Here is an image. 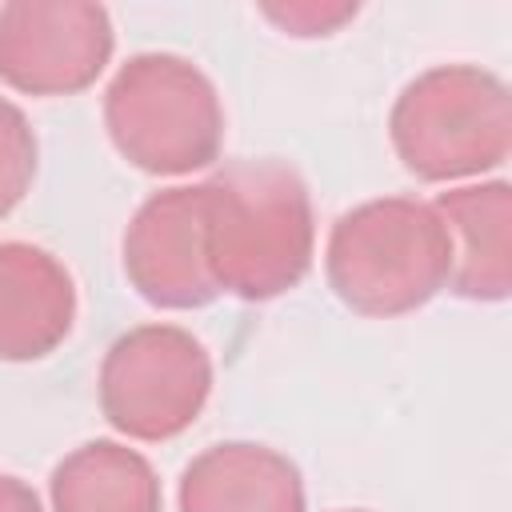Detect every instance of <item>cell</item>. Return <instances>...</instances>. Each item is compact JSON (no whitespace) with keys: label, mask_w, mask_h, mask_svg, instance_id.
Returning a JSON list of instances; mask_svg holds the SVG:
<instances>
[{"label":"cell","mask_w":512,"mask_h":512,"mask_svg":"<svg viewBox=\"0 0 512 512\" xmlns=\"http://www.w3.org/2000/svg\"><path fill=\"white\" fill-rule=\"evenodd\" d=\"M204 188L208 260L220 288L260 300L292 288L312 260V204L280 160H236Z\"/></svg>","instance_id":"cell-1"},{"label":"cell","mask_w":512,"mask_h":512,"mask_svg":"<svg viewBox=\"0 0 512 512\" xmlns=\"http://www.w3.org/2000/svg\"><path fill=\"white\" fill-rule=\"evenodd\" d=\"M452 272V244L432 204L408 196L344 212L328 236V280L356 312L396 316L424 304Z\"/></svg>","instance_id":"cell-2"},{"label":"cell","mask_w":512,"mask_h":512,"mask_svg":"<svg viewBox=\"0 0 512 512\" xmlns=\"http://www.w3.org/2000/svg\"><path fill=\"white\" fill-rule=\"evenodd\" d=\"M512 140L508 88L472 64L420 72L392 108V144L424 180H460L504 160Z\"/></svg>","instance_id":"cell-3"},{"label":"cell","mask_w":512,"mask_h":512,"mask_svg":"<svg viewBox=\"0 0 512 512\" xmlns=\"http://www.w3.org/2000/svg\"><path fill=\"white\" fill-rule=\"evenodd\" d=\"M116 148L148 172H192L220 148V100L212 80L184 56H132L104 100Z\"/></svg>","instance_id":"cell-4"},{"label":"cell","mask_w":512,"mask_h":512,"mask_svg":"<svg viewBox=\"0 0 512 512\" xmlns=\"http://www.w3.org/2000/svg\"><path fill=\"white\" fill-rule=\"evenodd\" d=\"M212 384L208 352L172 324H144L120 336L100 368L108 420L140 440H160L192 424Z\"/></svg>","instance_id":"cell-5"},{"label":"cell","mask_w":512,"mask_h":512,"mask_svg":"<svg viewBox=\"0 0 512 512\" xmlns=\"http://www.w3.org/2000/svg\"><path fill=\"white\" fill-rule=\"evenodd\" d=\"M112 28L88 0H12L0 8V76L24 92H72L96 80Z\"/></svg>","instance_id":"cell-6"},{"label":"cell","mask_w":512,"mask_h":512,"mask_svg":"<svg viewBox=\"0 0 512 512\" xmlns=\"http://www.w3.org/2000/svg\"><path fill=\"white\" fill-rule=\"evenodd\" d=\"M124 268L132 284L164 308H192L220 292L208 260L204 188L156 192L124 232Z\"/></svg>","instance_id":"cell-7"},{"label":"cell","mask_w":512,"mask_h":512,"mask_svg":"<svg viewBox=\"0 0 512 512\" xmlns=\"http://www.w3.org/2000/svg\"><path fill=\"white\" fill-rule=\"evenodd\" d=\"M76 292L56 256L36 244H0V360L56 348L72 324Z\"/></svg>","instance_id":"cell-8"},{"label":"cell","mask_w":512,"mask_h":512,"mask_svg":"<svg viewBox=\"0 0 512 512\" xmlns=\"http://www.w3.org/2000/svg\"><path fill=\"white\" fill-rule=\"evenodd\" d=\"M452 244L448 280L464 296L500 300L512 288V192L500 180L460 184L432 204Z\"/></svg>","instance_id":"cell-9"},{"label":"cell","mask_w":512,"mask_h":512,"mask_svg":"<svg viewBox=\"0 0 512 512\" xmlns=\"http://www.w3.org/2000/svg\"><path fill=\"white\" fill-rule=\"evenodd\" d=\"M180 512H304V488L280 452L216 444L184 468Z\"/></svg>","instance_id":"cell-10"},{"label":"cell","mask_w":512,"mask_h":512,"mask_svg":"<svg viewBox=\"0 0 512 512\" xmlns=\"http://www.w3.org/2000/svg\"><path fill=\"white\" fill-rule=\"evenodd\" d=\"M156 504L148 460L112 440L76 448L52 472V512H156Z\"/></svg>","instance_id":"cell-11"},{"label":"cell","mask_w":512,"mask_h":512,"mask_svg":"<svg viewBox=\"0 0 512 512\" xmlns=\"http://www.w3.org/2000/svg\"><path fill=\"white\" fill-rule=\"evenodd\" d=\"M36 172V136L24 112L0 100V216L24 196Z\"/></svg>","instance_id":"cell-12"},{"label":"cell","mask_w":512,"mask_h":512,"mask_svg":"<svg viewBox=\"0 0 512 512\" xmlns=\"http://www.w3.org/2000/svg\"><path fill=\"white\" fill-rule=\"evenodd\" d=\"M272 16H280L284 24H296V20H308V28L304 32H316V28H328V24H336V20H344L348 16V8L340 4V8H316V4H308V8H268Z\"/></svg>","instance_id":"cell-13"},{"label":"cell","mask_w":512,"mask_h":512,"mask_svg":"<svg viewBox=\"0 0 512 512\" xmlns=\"http://www.w3.org/2000/svg\"><path fill=\"white\" fill-rule=\"evenodd\" d=\"M0 512H40V500L16 476H0Z\"/></svg>","instance_id":"cell-14"}]
</instances>
